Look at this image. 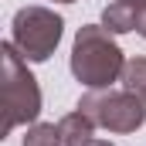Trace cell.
Returning a JSON list of instances; mask_svg holds the SVG:
<instances>
[{"label": "cell", "mask_w": 146, "mask_h": 146, "mask_svg": "<svg viewBox=\"0 0 146 146\" xmlns=\"http://www.w3.org/2000/svg\"><path fill=\"white\" fill-rule=\"evenodd\" d=\"M136 34L146 37V3H139V21H136Z\"/></svg>", "instance_id": "9"}, {"label": "cell", "mask_w": 146, "mask_h": 146, "mask_svg": "<svg viewBox=\"0 0 146 146\" xmlns=\"http://www.w3.org/2000/svg\"><path fill=\"white\" fill-rule=\"evenodd\" d=\"M136 21H139V3L136 0H112L102 10V27L109 34H129V31H136Z\"/></svg>", "instance_id": "5"}, {"label": "cell", "mask_w": 146, "mask_h": 146, "mask_svg": "<svg viewBox=\"0 0 146 146\" xmlns=\"http://www.w3.org/2000/svg\"><path fill=\"white\" fill-rule=\"evenodd\" d=\"M54 3H78V0H54Z\"/></svg>", "instance_id": "11"}, {"label": "cell", "mask_w": 146, "mask_h": 146, "mask_svg": "<svg viewBox=\"0 0 146 146\" xmlns=\"http://www.w3.org/2000/svg\"><path fill=\"white\" fill-rule=\"evenodd\" d=\"M126 61L129 58L115 44V34H109L102 24H82L75 31L68 68H72L78 85H85V88H112L115 82H122Z\"/></svg>", "instance_id": "1"}, {"label": "cell", "mask_w": 146, "mask_h": 146, "mask_svg": "<svg viewBox=\"0 0 146 146\" xmlns=\"http://www.w3.org/2000/svg\"><path fill=\"white\" fill-rule=\"evenodd\" d=\"M85 146H115V143H109V139H88Z\"/></svg>", "instance_id": "10"}, {"label": "cell", "mask_w": 146, "mask_h": 146, "mask_svg": "<svg viewBox=\"0 0 146 146\" xmlns=\"http://www.w3.org/2000/svg\"><path fill=\"white\" fill-rule=\"evenodd\" d=\"M136 3H146V0H136Z\"/></svg>", "instance_id": "12"}, {"label": "cell", "mask_w": 146, "mask_h": 146, "mask_svg": "<svg viewBox=\"0 0 146 146\" xmlns=\"http://www.w3.org/2000/svg\"><path fill=\"white\" fill-rule=\"evenodd\" d=\"M61 34H65V17L54 14L51 7H41V3H31V7H21L10 21V44L31 61V65H41L48 61L58 44H61Z\"/></svg>", "instance_id": "3"}, {"label": "cell", "mask_w": 146, "mask_h": 146, "mask_svg": "<svg viewBox=\"0 0 146 146\" xmlns=\"http://www.w3.org/2000/svg\"><path fill=\"white\" fill-rule=\"evenodd\" d=\"M75 109H82L99 129H109L119 136L143 129L146 122V102L129 88H88Z\"/></svg>", "instance_id": "4"}, {"label": "cell", "mask_w": 146, "mask_h": 146, "mask_svg": "<svg viewBox=\"0 0 146 146\" xmlns=\"http://www.w3.org/2000/svg\"><path fill=\"white\" fill-rule=\"evenodd\" d=\"M58 136H61V146H85L88 139H95V122L82 109H75L58 119Z\"/></svg>", "instance_id": "6"}, {"label": "cell", "mask_w": 146, "mask_h": 146, "mask_svg": "<svg viewBox=\"0 0 146 146\" xmlns=\"http://www.w3.org/2000/svg\"><path fill=\"white\" fill-rule=\"evenodd\" d=\"M122 88L136 92V95L146 102V58H143V54H133V58L126 61V72H122Z\"/></svg>", "instance_id": "7"}, {"label": "cell", "mask_w": 146, "mask_h": 146, "mask_svg": "<svg viewBox=\"0 0 146 146\" xmlns=\"http://www.w3.org/2000/svg\"><path fill=\"white\" fill-rule=\"evenodd\" d=\"M31 61L10 44H0V88H3V136L17 126H34L41 115V85L27 68Z\"/></svg>", "instance_id": "2"}, {"label": "cell", "mask_w": 146, "mask_h": 146, "mask_svg": "<svg viewBox=\"0 0 146 146\" xmlns=\"http://www.w3.org/2000/svg\"><path fill=\"white\" fill-rule=\"evenodd\" d=\"M21 146H61L58 122H34V126H27Z\"/></svg>", "instance_id": "8"}]
</instances>
